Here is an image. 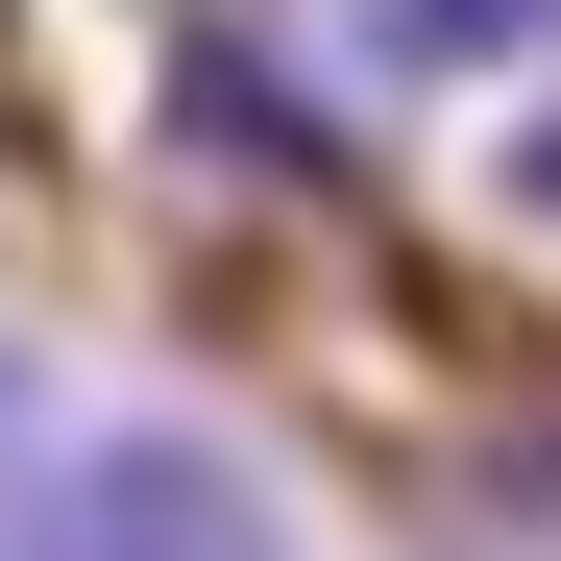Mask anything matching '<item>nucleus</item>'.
Wrapping results in <instances>:
<instances>
[{
    "label": "nucleus",
    "mask_w": 561,
    "mask_h": 561,
    "mask_svg": "<svg viewBox=\"0 0 561 561\" xmlns=\"http://www.w3.org/2000/svg\"><path fill=\"white\" fill-rule=\"evenodd\" d=\"M49 561H268V489L196 463V439H99L49 489Z\"/></svg>",
    "instance_id": "obj_1"
},
{
    "label": "nucleus",
    "mask_w": 561,
    "mask_h": 561,
    "mask_svg": "<svg viewBox=\"0 0 561 561\" xmlns=\"http://www.w3.org/2000/svg\"><path fill=\"white\" fill-rule=\"evenodd\" d=\"M342 49H366V73H537L561 0H342Z\"/></svg>",
    "instance_id": "obj_2"
},
{
    "label": "nucleus",
    "mask_w": 561,
    "mask_h": 561,
    "mask_svg": "<svg viewBox=\"0 0 561 561\" xmlns=\"http://www.w3.org/2000/svg\"><path fill=\"white\" fill-rule=\"evenodd\" d=\"M513 196H537V220H561V123H537V147H513Z\"/></svg>",
    "instance_id": "obj_3"
},
{
    "label": "nucleus",
    "mask_w": 561,
    "mask_h": 561,
    "mask_svg": "<svg viewBox=\"0 0 561 561\" xmlns=\"http://www.w3.org/2000/svg\"><path fill=\"white\" fill-rule=\"evenodd\" d=\"M0 463H25V415H0Z\"/></svg>",
    "instance_id": "obj_4"
}]
</instances>
